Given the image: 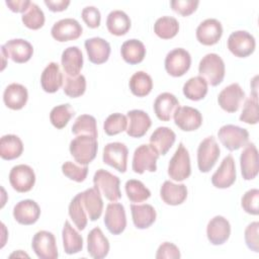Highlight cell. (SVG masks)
<instances>
[{
	"mask_svg": "<svg viewBox=\"0 0 259 259\" xmlns=\"http://www.w3.org/2000/svg\"><path fill=\"white\" fill-rule=\"evenodd\" d=\"M69 150L79 165L87 166L96 157L98 150L97 138L85 135L77 136L71 141Z\"/></svg>",
	"mask_w": 259,
	"mask_h": 259,
	"instance_id": "6da1fadb",
	"label": "cell"
},
{
	"mask_svg": "<svg viewBox=\"0 0 259 259\" xmlns=\"http://www.w3.org/2000/svg\"><path fill=\"white\" fill-rule=\"evenodd\" d=\"M198 73L207 84L218 86L223 82L225 77V63L218 54H206L199 62Z\"/></svg>",
	"mask_w": 259,
	"mask_h": 259,
	"instance_id": "7a4b0ae2",
	"label": "cell"
},
{
	"mask_svg": "<svg viewBox=\"0 0 259 259\" xmlns=\"http://www.w3.org/2000/svg\"><path fill=\"white\" fill-rule=\"evenodd\" d=\"M93 184L94 187L111 202H115L121 197L119 178L107 170H97L93 176Z\"/></svg>",
	"mask_w": 259,
	"mask_h": 259,
	"instance_id": "3957f363",
	"label": "cell"
},
{
	"mask_svg": "<svg viewBox=\"0 0 259 259\" xmlns=\"http://www.w3.org/2000/svg\"><path fill=\"white\" fill-rule=\"evenodd\" d=\"M191 174L190 157L187 149L182 143H179L173 157L169 161L168 175L175 181H183Z\"/></svg>",
	"mask_w": 259,
	"mask_h": 259,
	"instance_id": "277c9868",
	"label": "cell"
},
{
	"mask_svg": "<svg viewBox=\"0 0 259 259\" xmlns=\"http://www.w3.org/2000/svg\"><path fill=\"white\" fill-rule=\"evenodd\" d=\"M158 158L159 153L151 145L143 144L134 152L132 168L138 174H143L146 171L155 172L157 170Z\"/></svg>",
	"mask_w": 259,
	"mask_h": 259,
	"instance_id": "5b68a950",
	"label": "cell"
},
{
	"mask_svg": "<svg viewBox=\"0 0 259 259\" xmlns=\"http://www.w3.org/2000/svg\"><path fill=\"white\" fill-rule=\"evenodd\" d=\"M220 147L215 139L210 136L205 138L197 148V166L200 172H209L220 157Z\"/></svg>",
	"mask_w": 259,
	"mask_h": 259,
	"instance_id": "8992f818",
	"label": "cell"
},
{
	"mask_svg": "<svg viewBox=\"0 0 259 259\" xmlns=\"http://www.w3.org/2000/svg\"><path fill=\"white\" fill-rule=\"evenodd\" d=\"M218 137L223 146L229 151H237L246 146L249 141L248 131L234 124L223 125L218 132Z\"/></svg>",
	"mask_w": 259,
	"mask_h": 259,
	"instance_id": "52a82bcc",
	"label": "cell"
},
{
	"mask_svg": "<svg viewBox=\"0 0 259 259\" xmlns=\"http://www.w3.org/2000/svg\"><path fill=\"white\" fill-rule=\"evenodd\" d=\"M31 248L39 259H57L59 256L56 238L49 231H38L32 238Z\"/></svg>",
	"mask_w": 259,
	"mask_h": 259,
	"instance_id": "ba28073f",
	"label": "cell"
},
{
	"mask_svg": "<svg viewBox=\"0 0 259 259\" xmlns=\"http://www.w3.org/2000/svg\"><path fill=\"white\" fill-rule=\"evenodd\" d=\"M254 36L246 30H236L228 38V49L238 58H246L255 51Z\"/></svg>",
	"mask_w": 259,
	"mask_h": 259,
	"instance_id": "9c48e42d",
	"label": "cell"
},
{
	"mask_svg": "<svg viewBox=\"0 0 259 259\" xmlns=\"http://www.w3.org/2000/svg\"><path fill=\"white\" fill-rule=\"evenodd\" d=\"M127 147L119 142L105 145L102 154L103 163L113 167L120 173H124L127 168Z\"/></svg>",
	"mask_w": 259,
	"mask_h": 259,
	"instance_id": "30bf717a",
	"label": "cell"
},
{
	"mask_svg": "<svg viewBox=\"0 0 259 259\" xmlns=\"http://www.w3.org/2000/svg\"><path fill=\"white\" fill-rule=\"evenodd\" d=\"M190 65V54L182 48L170 51L165 58V70L172 77L183 76L189 70Z\"/></svg>",
	"mask_w": 259,
	"mask_h": 259,
	"instance_id": "8fae6325",
	"label": "cell"
},
{
	"mask_svg": "<svg viewBox=\"0 0 259 259\" xmlns=\"http://www.w3.org/2000/svg\"><path fill=\"white\" fill-rule=\"evenodd\" d=\"M9 182L14 190L20 193L32 189L35 183V174L32 168L25 164H19L10 170Z\"/></svg>",
	"mask_w": 259,
	"mask_h": 259,
	"instance_id": "7c38bea8",
	"label": "cell"
},
{
	"mask_svg": "<svg viewBox=\"0 0 259 259\" xmlns=\"http://www.w3.org/2000/svg\"><path fill=\"white\" fill-rule=\"evenodd\" d=\"M245 97L246 95L242 87L238 83H232L219 93L218 102L222 109L233 113L239 110Z\"/></svg>",
	"mask_w": 259,
	"mask_h": 259,
	"instance_id": "4fadbf2b",
	"label": "cell"
},
{
	"mask_svg": "<svg viewBox=\"0 0 259 259\" xmlns=\"http://www.w3.org/2000/svg\"><path fill=\"white\" fill-rule=\"evenodd\" d=\"M7 58H10L14 63L22 64L30 60L33 54V48L31 44L23 38H13L7 40L1 46Z\"/></svg>",
	"mask_w": 259,
	"mask_h": 259,
	"instance_id": "5bb4252c",
	"label": "cell"
},
{
	"mask_svg": "<svg viewBox=\"0 0 259 259\" xmlns=\"http://www.w3.org/2000/svg\"><path fill=\"white\" fill-rule=\"evenodd\" d=\"M103 222L110 234H121L126 227V217L123 205L118 202L108 203Z\"/></svg>",
	"mask_w": 259,
	"mask_h": 259,
	"instance_id": "9a60e30c",
	"label": "cell"
},
{
	"mask_svg": "<svg viewBox=\"0 0 259 259\" xmlns=\"http://www.w3.org/2000/svg\"><path fill=\"white\" fill-rule=\"evenodd\" d=\"M83 28L81 24L74 18H64L54 23L51 33L58 41H69L77 39L81 36Z\"/></svg>",
	"mask_w": 259,
	"mask_h": 259,
	"instance_id": "2e32d148",
	"label": "cell"
},
{
	"mask_svg": "<svg viewBox=\"0 0 259 259\" xmlns=\"http://www.w3.org/2000/svg\"><path fill=\"white\" fill-rule=\"evenodd\" d=\"M236 181V165L232 155H228L222 161L218 170L211 176V183L217 188H228Z\"/></svg>",
	"mask_w": 259,
	"mask_h": 259,
	"instance_id": "e0dca14e",
	"label": "cell"
},
{
	"mask_svg": "<svg viewBox=\"0 0 259 259\" xmlns=\"http://www.w3.org/2000/svg\"><path fill=\"white\" fill-rule=\"evenodd\" d=\"M173 117L175 124L184 132L195 131L202 123V115L199 110L190 106H179Z\"/></svg>",
	"mask_w": 259,
	"mask_h": 259,
	"instance_id": "ac0fdd59",
	"label": "cell"
},
{
	"mask_svg": "<svg viewBox=\"0 0 259 259\" xmlns=\"http://www.w3.org/2000/svg\"><path fill=\"white\" fill-rule=\"evenodd\" d=\"M223 26L215 18L203 20L196 28V38L203 46H213L222 37Z\"/></svg>",
	"mask_w": 259,
	"mask_h": 259,
	"instance_id": "d6986e66",
	"label": "cell"
},
{
	"mask_svg": "<svg viewBox=\"0 0 259 259\" xmlns=\"http://www.w3.org/2000/svg\"><path fill=\"white\" fill-rule=\"evenodd\" d=\"M39 215L40 207L32 199L20 200L13 207V218L20 225H33L37 222Z\"/></svg>",
	"mask_w": 259,
	"mask_h": 259,
	"instance_id": "ffe728a7",
	"label": "cell"
},
{
	"mask_svg": "<svg viewBox=\"0 0 259 259\" xmlns=\"http://www.w3.org/2000/svg\"><path fill=\"white\" fill-rule=\"evenodd\" d=\"M231 235V225L229 221L222 217H213L207 224L206 236L210 244L212 245H223L228 241Z\"/></svg>",
	"mask_w": 259,
	"mask_h": 259,
	"instance_id": "44dd1931",
	"label": "cell"
},
{
	"mask_svg": "<svg viewBox=\"0 0 259 259\" xmlns=\"http://www.w3.org/2000/svg\"><path fill=\"white\" fill-rule=\"evenodd\" d=\"M241 173L245 180L254 179L259 171L258 151L253 143L246 144L240 156Z\"/></svg>",
	"mask_w": 259,
	"mask_h": 259,
	"instance_id": "7402d4cb",
	"label": "cell"
},
{
	"mask_svg": "<svg viewBox=\"0 0 259 259\" xmlns=\"http://www.w3.org/2000/svg\"><path fill=\"white\" fill-rule=\"evenodd\" d=\"M126 116L128 118V125L125 132L132 138H142L152 125V120L149 114L144 110H130L127 111Z\"/></svg>",
	"mask_w": 259,
	"mask_h": 259,
	"instance_id": "603a6c76",
	"label": "cell"
},
{
	"mask_svg": "<svg viewBox=\"0 0 259 259\" xmlns=\"http://www.w3.org/2000/svg\"><path fill=\"white\" fill-rule=\"evenodd\" d=\"M153 106L154 112L160 120L169 121L179 107V101L172 93L163 92L156 97Z\"/></svg>",
	"mask_w": 259,
	"mask_h": 259,
	"instance_id": "cb8c5ba5",
	"label": "cell"
},
{
	"mask_svg": "<svg viewBox=\"0 0 259 259\" xmlns=\"http://www.w3.org/2000/svg\"><path fill=\"white\" fill-rule=\"evenodd\" d=\"M88 59L91 63L99 65L105 63L110 55V45L104 38L91 37L87 38L84 42Z\"/></svg>",
	"mask_w": 259,
	"mask_h": 259,
	"instance_id": "d4e9b609",
	"label": "cell"
},
{
	"mask_svg": "<svg viewBox=\"0 0 259 259\" xmlns=\"http://www.w3.org/2000/svg\"><path fill=\"white\" fill-rule=\"evenodd\" d=\"M87 250L94 259H102L109 252V242L101 229L96 227L92 229L87 236Z\"/></svg>",
	"mask_w": 259,
	"mask_h": 259,
	"instance_id": "484cf974",
	"label": "cell"
},
{
	"mask_svg": "<svg viewBox=\"0 0 259 259\" xmlns=\"http://www.w3.org/2000/svg\"><path fill=\"white\" fill-rule=\"evenodd\" d=\"M28 99L26 87L18 83L9 84L3 92L4 104L13 110H19L24 107Z\"/></svg>",
	"mask_w": 259,
	"mask_h": 259,
	"instance_id": "4316f807",
	"label": "cell"
},
{
	"mask_svg": "<svg viewBox=\"0 0 259 259\" xmlns=\"http://www.w3.org/2000/svg\"><path fill=\"white\" fill-rule=\"evenodd\" d=\"M64 77L58 63L51 62L42 71L40 76V85L44 91L48 93L57 92L63 85Z\"/></svg>",
	"mask_w": 259,
	"mask_h": 259,
	"instance_id": "83f0119b",
	"label": "cell"
},
{
	"mask_svg": "<svg viewBox=\"0 0 259 259\" xmlns=\"http://www.w3.org/2000/svg\"><path fill=\"white\" fill-rule=\"evenodd\" d=\"M81 197L88 219L92 222L97 221L103 210V200L101 198V193L95 187H92L81 192Z\"/></svg>",
	"mask_w": 259,
	"mask_h": 259,
	"instance_id": "f1b7e54d",
	"label": "cell"
},
{
	"mask_svg": "<svg viewBox=\"0 0 259 259\" xmlns=\"http://www.w3.org/2000/svg\"><path fill=\"white\" fill-rule=\"evenodd\" d=\"M61 63L67 76H77L83 67V55L78 47H69L64 50Z\"/></svg>",
	"mask_w": 259,
	"mask_h": 259,
	"instance_id": "f546056e",
	"label": "cell"
},
{
	"mask_svg": "<svg viewBox=\"0 0 259 259\" xmlns=\"http://www.w3.org/2000/svg\"><path fill=\"white\" fill-rule=\"evenodd\" d=\"M175 133L167 126H159L150 137V145L159 153V155H166L175 143Z\"/></svg>",
	"mask_w": 259,
	"mask_h": 259,
	"instance_id": "4dcf8cb0",
	"label": "cell"
},
{
	"mask_svg": "<svg viewBox=\"0 0 259 259\" xmlns=\"http://www.w3.org/2000/svg\"><path fill=\"white\" fill-rule=\"evenodd\" d=\"M162 200L169 205H178L185 201L187 197V187L184 184H175L166 180L160 188Z\"/></svg>",
	"mask_w": 259,
	"mask_h": 259,
	"instance_id": "1f68e13d",
	"label": "cell"
},
{
	"mask_svg": "<svg viewBox=\"0 0 259 259\" xmlns=\"http://www.w3.org/2000/svg\"><path fill=\"white\" fill-rule=\"evenodd\" d=\"M132 218L137 229H148L156 221V210L151 204H131Z\"/></svg>",
	"mask_w": 259,
	"mask_h": 259,
	"instance_id": "d6a6232c",
	"label": "cell"
},
{
	"mask_svg": "<svg viewBox=\"0 0 259 259\" xmlns=\"http://www.w3.org/2000/svg\"><path fill=\"white\" fill-rule=\"evenodd\" d=\"M120 54L124 62L130 65H137L144 60L146 56V48L141 40L132 38L125 40L121 45Z\"/></svg>",
	"mask_w": 259,
	"mask_h": 259,
	"instance_id": "836d02e7",
	"label": "cell"
},
{
	"mask_svg": "<svg viewBox=\"0 0 259 259\" xmlns=\"http://www.w3.org/2000/svg\"><path fill=\"white\" fill-rule=\"evenodd\" d=\"M131 19L128 15L122 10L111 11L106 18V27L113 35H123L131 28Z\"/></svg>",
	"mask_w": 259,
	"mask_h": 259,
	"instance_id": "e575fe53",
	"label": "cell"
},
{
	"mask_svg": "<svg viewBox=\"0 0 259 259\" xmlns=\"http://www.w3.org/2000/svg\"><path fill=\"white\" fill-rule=\"evenodd\" d=\"M23 152V144L15 135H5L0 140V157L4 160H14Z\"/></svg>",
	"mask_w": 259,
	"mask_h": 259,
	"instance_id": "d590c367",
	"label": "cell"
},
{
	"mask_svg": "<svg viewBox=\"0 0 259 259\" xmlns=\"http://www.w3.org/2000/svg\"><path fill=\"white\" fill-rule=\"evenodd\" d=\"M63 247L67 254L72 255L79 253L83 249L82 236L71 226L69 221H66L62 231Z\"/></svg>",
	"mask_w": 259,
	"mask_h": 259,
	"instance_id": "8d00e7d4",
	"label": "cell"
},
{
	"mask_svg": "<svg viewBox=\"0 0 259 259\" xmlns=\"http://www.w3.org/2000/svg\"><path fill=\"white\" fill-rule=\"evenodd\" d=\"M182 90L186 98L192 101H198L205 97L208 89L206 81L200 76H195L184 83Z\"/></svg>",
	"mask_w": 259,
	"mask_h": 259,
	"instance_id": "74e56055",
	"label": "cell"
},
{
	"mask_svg": "<svg viewBox=\"0 0 259 259\" xmlns=\"http://www.w3.org/2000/svg\"><path fill=\"white\" fill-rule=\"evenodd\" d=\"M130 89L138 97L147 96L153 88V80L149 74L144 71L136 72L130 79Z\"/></svg>",
	"mask_w": 259,
	"mask_h": 259,
	"instance_id": "f35d334b",
	"label": "cell"
},
{
	"mask_svg": "<svg viewBox=\"0 0 259 259\" xmlns=\"http://www.w3.org/2000/svg\"><path fill=\"white\" fill-rule=\"evenodd\" d=\"M179 30V22L175 17L162 16L158 18L154 24L155 33L163 39L174 37Z\"/></svg>",
	"mask_w": 259,
	"mask_h": 259,
	"instance_id": "ab89813d",
	"label": "cell"
},
{
	"mask_svg": "<svg viewBox=\"0 0 259 259\" xmlns=\"http://www.w3.org/2000/svg\"><path fill=\"white\" fill-rule=\"evenodd\" d=\"M68 210H69V215L72 219L75 226L77 227V229L80 231H83L87 226L88 215H87V212H86L83 202H82L81 192L78 193L71 200Z\"/></svg>",
	"mask_w": 259,
	"mask_h": 259,
	"instance_id": "60d3db41",
	"label": "cell"
},
{
	"mask_svg": "<svg viewBox=\"0 0 259 259\" xmlns=\"http://www.w3.org/2000/svg\"><path fill=\"white\" fill-rule=\"evenodd\" d=\"M72 133L75 136H91L97 138V125L96 119L90 114H81L79 115L74 124L72 125Z\"/></svg>",
	"mask_w": 259,
	"mask_h": 259,
	"instance_id": "b9f144b4",
	"label": "cell"
},
{
	"mask_svg": "<svg viewBox=\"0 0 259 259\" xmlns=\"http://www.w3.org/2000/svg\"><path fill=\"white\" fill-rule=\"evenodd\" d=\"M126 196L130 201L135 203H140L147 200L151 196V191L145 186V184L136 179H130L124 185Z\"/></svg>",
	"mask_w": 259,
	"mask_h": 259,
	"instance_id": "7bdbcfd3",
	"label": "cell"
},
{
	"mask_svg": "<svg viewBox=\"0 0 259 259\" xmlns=\"http://www.w3.org/2000/svg\"><path fill=\"white\" fill-rule=\"evenodd\" d=\"M74 115H75V110L72 108V106L69 103L60 104L55 106L51 110L50 120L55 127L61 130L68 124V122Z\"/></svg>",
	"mask_w": 259,
	"mask_h": 259,
	"instance_id": "ee69618b",
	"label": "cell"
},
{
	"mask_svg": "<svg viewBox=\"0 0 259 259\" xmlns=\"http://www.w3.org/2000/svg\"><path fill=\"white\" fill-rule=\"evenodd\" d=\"M21 20L23 24L29 29H39L45 24V13L37 4L31 2L28 9L22 14Z\"/></svg>",
	"mask_w": 259,
	"mask_h": 259,
	"instance_id": "f6af8a7d",
	"label": "cell"
},
{
	"mask_svg": "<svg viewBox=\"0 0 259 259\" xmlns=\"http://www.w3.org/2000/svg\"><path fill=\"white\" fill-rule=\"evenodd\" d=\"M63 90L64 93L71 98H77L83 95L86 90V79L84 75L79 74L73 77L66 75Z\"/></svg>",
	"mask_w": 259,
	"mask_h": 259,
	"instance_id": "bcb514c9",
	"label": "cell"
},
{
	"mask_svg": "<svg viewBox=\"0 0 259 259\" xmlns=\"http://www.w3.org/2000/svg\"><path fill=\"white\" fill-rule=\"evenodd\" d=\"M240 120L248 124H256L259 120L258 112V98L257 93H251L250 97L245 100L242 113L240 115Z\"/></svg>",
	"mask_w": 259,
	"mask_h": 259,
	"instance_id": "7dc6e473",
	"label": "cell"
},
{
	"mask_svg": "<svg viewBox=\"0 0 259 259\" xmlns=\"http://www.w3.org/2000/svg\"><path fill=\"white\" fill-rule=\"evenodd\" d=\"M127 118L125 115L115 112L107 116L103 123L104 133L108 136H115L126 131Z\"/></svg>",
	"mask_w": 259,
	"mask_h": 259,
	"instance_id": "c3c4849f",
	"label": "cell"
},
{
	"mask_svg": "<svg viewBox=\"0 0 259 259\" xmlns=\"http://www.w3.org/2000/svg\"><path fill=\"white\" fill-rule=\"evenodd\" d=\"M62 172L69 179L76 182H83L88 174V167L77 165L71 161H67L62 165Z\"/></svg>",
	"mask_w": 259,
	"mask_h": 259,
	"instance_id": "681fc988",
	"label": "cell"
},
{
	"mask_svg": "<svg viewBox=\"0 0 259 259\" xmlns=\"http://www.w3.org/2000/svg\"><path fill=\"white\" fill-rule=\"evenodd\" d=\"M258 202H259V190L257 188H252L244 193L241 199V205L243 209L253 215H257L259 213L258 208Z\"/></svg>",
	"mask_w": 259,
	"mask_h": 259,
	"instance_id": "f907efd6",
	"label": "cell"
},
{
	"mask_svg": "<svg viewBox=\"0 0 259 259\" xmlns=\"http://www.w3.org/2000/svg\"><path fill=\"white\" fill-rule=\"evenodd\" d=\"M199 4L197 0H172L170 2L171 8L176 13L182 16H188L192 14Z\"/></svg>",
	"mask_w": 259,
	"mask_h": 259,
	"instance_id": "816d5d0a",
	"label": "cell"
},
{
	"mask_svg": "<svg viewBox=\"0 0 259 259\" xmlns=\"http://www.w3.org/2000/svg\"><path fill=\"white\" fill-rule=\"evenodd\" d=\"M258 231H259V223L253 222L249 224L245 229V242L247 247L254 251L259 252V240H258Z\"/></svg>",
	"mask_w": 259,
	"mask_h": 259,
	"instance_id": "f5cc1de1",
	"label": "cell"
},
{
	"mask_svg": "<svg viewBox=\"0 0 259 259\" xmlns=\"http://www.w3.org/2000/svg\"><path fill=\"white\" fill-rule=\"evenodd\" d=\"M82 19L86 23V25L90 28H96L100 25L101 14L98 8L95 6H86L82 9L81 12Z\"/></svg>",
	"mask_w": 259,
	"mask_h": 259,
	"instance_id": "db71d44e",
	"label": "cell"
},
{
	"mask_svg": "<svg viewBox=\"0 0 259 259\" xmlns=\"http://www.w3.org/2000/svg\"><path fill=\"white\" fill-rule=\"evenodd\" d=\"M180 251L176 245L170 242H164L162 243L156 253L157 259H179L180 258Z\"/></svg>",
	"mask_w": 259,
	"mask_h": 259,
	"instance_id": "11a10c76",
	"label": "cell"
},
{
	"mask_svg": "<svg viewBox=\"0 0 259 259\" xmlns=\"http://www.w3.org/2000/svg\"><path fill=\"white\" fill-rule=\"evenodd\" d=\"M5 3L11 11L16 13H24L28 9L31 2L28 0H7Z\"/></svg>",
	"mask_w": 259,
	"mask_h": 259,
	"instance_id": "9f6ffc18",
	"label": "cell"
},
{
	"mask_svg": "<svg viewBox=\"0 0 259 259\" xmlns=\"http://www.w3.org/2000/svg\"><path fill=\"white\" fill-rule=\"evenodd\" d=\"M45 4L53 12H60L67 9L70 5L69 0H45Z\"/></svg>",
	"mask_w": 259,
	"mask_h": 259,
	"instance_id": "6f0895ef",
	"label": "cell"
}]
</instances>
